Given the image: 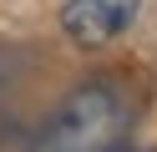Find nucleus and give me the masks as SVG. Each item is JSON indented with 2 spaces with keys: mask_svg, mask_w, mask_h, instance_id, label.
<instances>
[{
  "mask_svg": "<svg viewBox=\"0 0 157 152\" xmlns=\"http://www.w3.org/2000/svg\"><path fill=\"white\" fill-rule=\"evenodd\" d=\"M137 5L142 0H66L61 30L76 46H106L137 20Z\"/></svg>",
  "mask_w": 157,
  "mask_h": 152,
  "instance_id": "obj_2",
  "label": "nucleus"
},
{
  "mask_svg": "<svg viewBox=\"0 0 157 152\" xmlns=\"http://www.w3.org/2000/svg\"><path fill=\"white\" fill-rule=\"evenodd\" d=\"M127 132H132L127 96L106 81H91L61 101V111L46 122L36 152H122Z\"/></svg>",
  "mask_w": 157,
  "mask_h": 152,
  "instance_id": "obj_1",
  "label": "nucleus"
}]
</instances>
